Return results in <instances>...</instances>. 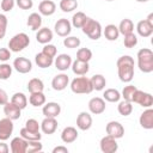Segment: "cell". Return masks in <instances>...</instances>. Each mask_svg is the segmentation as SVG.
<instances>
[{
  "label": "cell",
  "mask_w": 153,
  "mask_h": 153,
  "mask_svg": "<svg viewBox=\"0 0 153 153\" xmlns=\"http://www.w3.org/2000/svg\"><path fill=\"white\" fill-rule=\"evenodd\" d=\"M116 66L120 80L122 82H130L134 78V59L129 55H123L118 57Z\"/></svg>",
  "instance_id": "1"
},
{
  "label": "cell",
  "mask_w": 153,
  "mask_h": 153,
  "mask_svg": "<svg viewBox=\"0 0 153 153\" xmlns=\"http://www.w3.org/2000/svg\"><path fill=\"white\" fill-rule=\"evenodd\" d=\"M137 67L143 73L153 72V53L148 48H142L137 51Z\"/></svg>",
  "instance_id": "2"
},
{
  "label": "cell",
  "mask_w": 153,
  "mask_h": 153,
  "mask_svg": "<svg viewBox=\"0 0 153 153\" xmlns=\"http://www.w3.org/2000/svg\"><path fill=\"white\" fill-rule=\"evenodd\" d=\"M71 90L76 94H88L93 91V87L88 78L80 75L71 81Z\"/></svg>",
  "instance_id": "3"
},
{
  "label": "cell",
  "mask_w": 153,
  "mask_h": 153,
  "mask_svg": "<svg viewBox=\"0 0 153 153\" xmlns=\"http://www.w3.org/2000/svg\"><path fill=\"white\" fill-rule=\"evenodd\" d=\"M81 29H82V32L88 38L94 39V41L99 39L100 36H102V33H103L100 23L97 22V20H94V19H92V18H90V17L86 18V20H85V23H84V25H82Z\"/></svg>",
  "instance_id": "4"
},
{
  "label": "cell",
  "mask_w": 153,
  "mask_h": 153,
  "mask_svg": "<svg viewBox=\"0 0 153 153\" xmlns=\"http://www.w3.org/2000/svg\"><path fill=\"white\" fill-rule=\"evenodd\" d=\"M30 44V38L26 33L24 32H19L17 35H14L10 42H8V48L13 53H19L23 49H25L27 45Z\"/></svg>",
  "instance_id": "5"
},
{
  "label": "cell",
  "mask_w": 153,
  "mask_h": 153,
  "mask_svg": "<svg viewBox=\"0 0 153 153\" xmlns=\"http://www.w3.org/2000/svg\"><path fill=\"white\" fill-rule=\"evenodd\" d=\"M133 102L139 104V105H141L142 108H151L153 105V97L148 92H143L141 90H136L134 96H133L131 103Z\"/></svg>",
  "instance_id": "6"
},
{
  "label": "cell",
  "mask_w": 153,
  "mask_h": 153,
  "mask_svg": "<svg viewBox=\"0 0 153 153\" xmlns=\"http://www.w3.org/2000/svg\"><path fill=\"white\" fill-rule=\"evenodd\" d=\"M99 147L103 153H115L118 149V143L116 142L115 137L110 135H105L104 137L100 139Z\"/></svg>",
  "instance_id": "7"
},
{
  "label": "cell",
  "mask_w": 153,
  "mask_h": 153,
  "mask_svg": "<svg viewBox=\"0 0 153 153\" xmlns=\"http://www.w3.org/2000/svg\"><path fill=\"white\" fill-rule=\"evenodd\" d=\"M13 133V122L8 117L0 120V141H6Z\"/></svg>",
  "instance_id": "8"
},
{
  "label": "cell",
  "mask_w": 153,
  "mask_h": 153,
  "mask_svg": "<svg viewBox=\"0 0 153 153\" xmlns=\"http://www.w3.org/2000/svg\"><path fill=\"white\" fill-rule=\"evenodd\" d=\"M54 30L60 37H67L72 31V24L68 19L61 18V19H57V22L55 23Z\"/></svg>",
  "instance_id": "9"
},
{
  "label": "cell",
  "mask_w": 153,
  "mask_h": 153,
  "mask_svg": "<svg viewBox=\"0 0 153 153\" xmlns=\"http://www.w3.org/2000/svg\"><path fill=\"white\" fill-rule=\"evenodd\" d=\"M105 130H106V135H110L112 137H115L116 140L117 139H121L123 135H124V128L123 126L117 122V121H110L106 127H105Z\"/></svg>",
  "instance_id": "10"
},
{
  "label": "cell",
  "mask_w": 153,
  "mask_h": 153,
  "mask_svg": "<svg viewBox=\"0 0 153 153\" xmlns=\"http://www.w3.org/2000/svg\"><path fill=\"white\" fill-rule=\"evenodd\" d=\"M13 68L22 74H26L32 69V62L26 57H17L13 61Z\"/></svg>",
  "instance_id": "11"
},
{
  "label": "cell",
  "mask_w": 153,
  "mask_h": 153,
  "mask_svg": "<svg viewBox=\"0 0 153 153\" xmlns=\"http://www.w3.org/2000/svg\"><path fill=\"white\" fill-rule=\"evenodd\" d=\"M105 100L100 97H93L88 102V110L93 115H100L105 111Z\"/></svg>",
  "instance_id": "12"
},
{
  "label": "cell",
  "mask_w": 153,
  "mask_h": 153,
  "mask_svg": "<svg viewBox=\"0 0 153 153\" xmlns=\"http://www.w3.org/2000/svg\"><path fill=\"white\" fill-rule=\"evenodd\" d=\"M139 123L143 129H147V130L153 129V109L152 108H146V110L140 115Z\"/></svg>",
  "instance_id": "13"
},
{
  "label": "cell",
  "mask_w": 153,
  "mask_h": 153,
  "mask_svg": "<svg viewBox=\"0 0 153 153\" xmlns=\"http://www.w3.org/2000/svg\"><path fill=\"white\" fill-rule=\"evenodd\" d=\"M72 57L68 55V54H60L57 55V57H55L54 60V65L56 67V69L61 71V72H65L67 71L68 68H71L72 66Z\"/></svg>",
  "instance_id": "14"
},
{
  "label": "cell",
  "mask_w": 153,
  "mask_h": 153,
  "mask_svg": "<svg viewBox=\"0 0 153 153\" xmlns=\"http://www.w3.org/2000/svg\"><path fill=\"white\" fill-rule=\"evenodd\" d=\"M68 82H69V76L65 73H60L53 78L51 86L55 91H62L68 86Z\"/></svg>",
  "instance_id": "15"
},
{
  "label": "cell",
  "mask_w": 153,
  "mask_h": 153,
  "mask_svg": "<svg viewBox=\"0 0 153 153\" xmlns=\"http://www.w3.org/2000/svg\"><path fill=\"white\" fill-rule=\"evenodd\" d=\"M11 152L12 153H26V147H27V140H25L22 136L13 137L11 140Z\"/></svg>",
  "instance_id": "16"
},
{
  "label": "cell",
  "mask_w": 153,
  "mask_h": 153,
  "mask_svg": "<svg viewBox=\"0 0 153 153\" xmlns=\"http://www.w3.org/2000/svg\"><path fill=\"white\" fill-rule=\"evenodd\" d=\"M76 127L80 130H88L92 127V116L86 111L80 112L76 117Z\"/></svg>",
  "instance_id": "17"
},
{
  "label": "cell",
  "mask_w": 153,
  "mask_h": 153,
  "mask_svg": "<svg viewBox=\"0 0 153 153\" xmlns=\"http://www.w3.org/2000/svg\"><path fill=\"white\" fill-rule=\"evenodd\" d=\"M57 129V121L56 117H44V120L41 122V130L44 134H54Z\"/></svg>",
  "instance_id": "18"
},
{
  "label": "cell",
  "mask_w": 153,
  "mask_h": 153,
  "mask_svg": "<svg viewBox=\"0 0 153 153\" xmlns=\"http://www.w3.org/2000/svg\"><path fill=\"white\" fill-rule=\"evenodd\" d=\"M42 112L45 117H57L61 112V106L56 102H49L43 105Z\"/></svg>",
  "instance_id": "19"
},
{
  "label": "cell",
  "mask_w": 153,
  "mask_h": 153,
  "mask_svg": "<svg viewBox=\"0 0 153 153\" xmlns=\"http://www.w3.org/2000/svg\"><path fill=\"white\" fill-rule=\"evenodd\" d=\"M4 114L6 115V117H8L10 120L14 121V120H18L20 117V114H22V109H19L17 105H14L12 102H7L5 105H4Z\"/></svg>",
  "instance_id": "20"
},
{
  "label": "cell",
  "mask_w": 153,
  "mask_h": 153,
  "mask_svg": "<svg viewBox=\"0 0 153 153\" xmlns=\"http://www.w3.org/2000/svg\"><path fill=\"white\" fill-rule=\"evenodd\" d=\"M56 11V5L51 0H43L38 5V12L41 16H51Z\"/></svg>",
  "instance_id": "21"
},
{
  "label": "cell",
  "mask_w": 153,
  "mask_h": 153,
  "mask_svg": "<svg viewBox=\"0 0 153 153\" xmlns=\"http://www.w3.org/2000/svg\"><path fill=\"white\" fill-rule=\"evenodd\" d=\"M53 39V31L49 27H41L37 30L36 33V41L41 44H48Z\"/></svg>",
  "instance_id": "22"
},
{
  "label": "cell",
  "mask_w": 153,
  "mask_h": 153,
  "mask_svg": "<svg viewBox=\"0 0 153 153\" xmlns=\"http://www.w3.org/2000/svg\"><path fill=\"white\" fill-rule=\"evenodd\" d=\"M78 139V130L74 127H66L61 133V140L65 143H72Z\"/></svg>",
  "instance_id": "23"
},
{
  "label": "cell",
  "mask_w": 153,
  "mask_h": 153,
  "mask_svg": "<svg viewBox=\"0 0 153 153\" xmlns=\"http://www.w3.org/2000/svg\"><path fill=\"white\" fill-rule=\"evenodd\" d=\"M35 62H36V65L39 67V68H49L53 63H54V59L53 57H50V56H48V55H45L44 53H38V54H36V56H35Z\"/></svg>",
  "instance_id": "24"
},
{
  "label": "cell",
  "mask_w": 153,
  "mask_h": 153,
  "mask_svg": "<svg viewBox=\"0 0 153 153\" xmlns=\"http://www.w3.org/2000/svg\"><path fill=\"white\" fill-rule=\"evenodd\" d=\"M26 25L32 30V31H37L41 29L42 26V16L39 13H31L29 17H27V22H26Z\"/></svg>",
  "instance_id": "25"
},
{
  "label": "cell",
  "mask_w": 153,
  "mask_h": 153,
  "mask_svg": "<svg viewBox=\"0 0 153 153\" xmlns=\"http://www.w3.org/2000/svg\"><path fill=\"white\" fill-rule=\"evenodd\" d=\"M72 71L74 74L76 75H85L88 69H90V66H88V62H84V61H80V60H75L72 62V66H71Z\"/></svg>",
  "instance_id": "26"
},
{
  "label": "cell",
  "mask_w": 153,
  "mask_h": 153,
  "mask_svg": "<svg viewBox=\"0 0 153 153\" xmlns=\"http://www.w3.org/2000/svg\"><path fill=\"white\" fill-rule=\"evenodd\" d=\"M136 31L137 33L141 36V37H149L152 33H153V26H151L145 19L143 20H140L136 25Z\"/></svg>",
  "instance_id": "27"
},
{
  "label": "cell",
  "mask_w": 153,
  "mask_h": 153,
  "mask_svg": "<svg viewBox=\"0 0 153 153\" xmlns=\"http://www.w3.org/2000/svg\"><path fill=\"white\" fill-rule=\"evenodd\" d=\"M103 33H104V36H105V38L108 39V41H116L117 38H118V36H120V31H118V27L115 25V24H109V25H106L105 26V29H104V31H103Z\"/></svg>",
  "instance_id": "28"
},
{
  "label": "cell",
  "mask_w": 153,
  "mask_h": 153,
  "mask_svg": "<svg viewBox=\"0 0 153 153\" xmlns=\"http://www.w3.org/2000/svg\"><path fill=\"white\" fill-rule=\"evenodd\" d=\"M90 81H91V85H92L93 90H96V91H102L106 85V79L102 74H94L90 79Z\"/></svg>",
  "instance_id": "29"
},
{
  "label": "cell",
  "mask_w": 153,
  "mask_h": 153,
  "mask_svg": "<svg viewBox=\"0 0 153 153\" xmlns=\"http://www.w3.org/2000/svg\"><path fill=\"white\" fill-rule=\"evenodd\" d=\"M29 103L32 106H42L45 104V96L43 92H32L29 97Z\"/></svg>",
  "instance_id": "30"
},
{
  "label": "cell",
  "mask_w": 153,
  "mask_h": 153,
  "mask_svg": "<svg viewBox=\"0 0 153 153\" xmlns=\"http://www.w3.org/2000/svg\"><path fill=\"white\" fill-rule=\"evenodd\" d=\"M117 27H118L120 33L123 35V36H126V35H128V33H131V32L134 31V24H133V22H131L130 19H128V18L122 19L121 23H120V25H118Z\"/></svg>",
  "instance_id": "31"
},
{
  "label": "cell",
  "mask_w": 153,
  "mask_h": 153,
  "mask_svg": "<svg viewBox=\"0 0 153 153\" xmlns=\"http://www.w3.org/2000/svg\"><path fill=\"white\" fill-rule=\"evenodd\" d=\"M11 102H12L14 105H17L19 109H22V110L25 109L26 105H27V98H26V96H25L23 92H16V93L12 96Z\"/></svg>",
  "instance_id": "32"
},
{
  "label": "cell",
  "mask_w": 153,
  "mask_h": 153,
  "mask_svg": "<svg viewBox=\"0 0 153 153\" xmlns=\"http://www.w3.org/2000/svg\"><path fill=\"white\" fill-rule=\"evenodd\" d=\"M27 90L30 93L32 92H43L44 90V84L41 79L38 78H32L29 82H27Z\"/></svg>",
  "instance_id": "33"
},
{
  "label": "cell",
  "mask_w": 153,
  "mask_h": 153,
  "mask_svg": "<svg viewBox=\"0 0 153 153\" xmlns=\"http://www.w3.org/2000/svg\"><path fill=\"white\" fill-rule=\"evenodd\" d=\"M103 97H104L105 100H108L110 103H116L121 99V93L116 88H108V90L104 91Z\"/></svg>",
  "instance_id": "34"
},
{
  "label": "cell",
  "mask_w": 153,
  "mask_h": 153,
  "mask_svg": "<svg viewBox=\"0 0 153 153\" xmlns=\"http://www.w3.org/2000/svg\"><path fill=\"white\" fill-rule=\"evenodd\" d=\"M117 111L120 115L122 116H129L133 111V105H131V102H128V100H122L118 103L117 105Z\"/></svg>",
  "instance_id": "35"
},
{
  "label": "cell",
  "mask_w": 153,
  "mask_h": 153,
  "mask_svg": "<svg viewBox=\"0 0 153 153\" xmlns=\"http://www.w3.org/2000/svg\"><path fill=\"white\" fill-rule=\"evenodd\" d=\"M86 18H87V16L84 13V12H76V13H74L73 14V17H72V25L74 26V27H76V29H81L82 27V25H84V23H85V20H86Z\"/></svg>",
  "instance_id": "36"
},
{
  "label": "cell",
  "mask_w": 153,
  "mask_h": 153,
  "mask_svg": "<svg viewBox=\"0 0 153 153\" xmlns=\"http://www.w3.org/2000/svg\"><path fill=\"white\" fill-rule=\"evenodd\" d=\"M60 8L62 12H72L78 8V1L76 0H61L60 1Z\"/></svg>",
  "instance_id": "37"
},
{
  "label": "cell",
  "mask_w": 153,
  "mask_h": 153,
  "mask_svg": "<svg viewBox=\"0 0 153 153\" xmlns=\"http://www.w3.org/2000/svg\"><path fill=\"white\" fill-rule=\"evenodd\" d=\"M136 90H137L136 86H134V85H127V86L123 87L121 97H123L124 100L131 102V100H133V96H134V93H135Z\"/></svg>",
  "instance_id": "38"
},
{
  "label": "cell",
  "mask_w": 153,
  "mask_h": 153,
  "mask_svg": "<svg viewBox=\"0 0 153 153\" xmlns=\"http://www.w3.org/2000/svg\"><path fill=\"white\" fill-rule=\"evenodd\" d=\"M20 136L24 137L27 141H30V140H41L42 139V134H39V131L38 133H33V131L27 130L25 127L20 129Z\"/></svg>",
  "instance_id": "39"
},
{
  "label": "cell",
  "mask_w": 153,
  "mask_h": 153,
  "mask_svg": "<svg viewBox=\"0 0 153 153\" xmlns=\"http://www.w3.org/2000/svg\"><path fill=\"white\" fill-rule=\"evenodd\" d=\"M43 149V145L41 143V140H30L27 141L26 153H36L41 152Z\"/></svg>",
  "instance_id": "40"
},
{
  "label": "cell",
  "mask_w": 153,
  "mask_h": 153,
  "mask_svg": "<svg viewBox=\"0 0 153 153\" xmlns=\"http://www.w3.org/2000/svg\"><path fill=\"white\" fill-rule=\"evenodd\" d=\"M91 59H92V51L88 48H80L76 51V60L88 62Z\"/></svg>",
  "instance_id": "41"
},
{
  "label": "cell",
  "mask_w": 153,
  "mask_h": 153,
  "mask_svg": "<svg viewBox=\"0 0 153 153\" xmlns=\"http://www.w3.org/2000/svg\"><path fill=\"white\" fill-rule=\"evenodd\" d=\"M80 38L79 37H75V36H67L65 39H63V45L66 48H69V49H74V48H78L80 45Z\"/></svg>",
  "instance_id": "42"
},
{
  "label": "cell",
  "mask_w": 153,
  "mask_h": 153,
  "mask_svg": "<svg viewBox=\"0 0 153 153\" xmlns=\"http://www.w3.org/2000/svg\"><path fill=\"white\" fill-rule=\"evenodd\" d=\"M123 44H124V47L128 48V49L134 48V47L137 44V37H136V35H135L134 32L126 35L124 38H123Z\"/></svg>",
  "instance_id": "43"
},
{
  "label": "cell",
  "mask_w": 153,
  "mask_h": 153,
  "mask_svg": "<svg viewBox=\"0 0 153 153\" xmlns=\"http://www.w3.org/2000/svg\"><path fill=\"white\" fill-rule=\"evenodd\" d=\"M12 74V66L8 63L0 65V80H7Z\"/></svg>",
  "instance_id": "44"
},
{
  "label": "cell",
  "mask_w": 153,
  "mask_h": 153,
  "mask_svg": "<svg viewBox=\"0 0 153 153\" xmlns=\"http://www.w3.org/2000/svg\"><path fill=\"white\" fill-rule=\"evenodd\" d=\"M25 128L30 131H33V133H38L39 129H41V124L35 120V118H29L26 122H25Z\"/></svg>",
  "instance_id": "45"
},
{
  "label": "cell",
  "mask_w": 153,
  "mask_h": 153,
  "mask_svg": "<svg viewBox=\"0 0 153 153\" xmlns=\"http://www.w3.org/2000/svg\"><path fill=\"white\" fill-rule=\"evenodd\" d=\"M42 53H44L45 55H48V56H50V57H55L56 56V54H57V49H56V47L54 45V44H44V47H43V49H42Z\"/></svg>",
  "instance_id": "46"
},
{
  "label": "cell",
  "mask_w": 153,
  "mask_h": 153,
  "mask_svg": "<svg viewBox=\"0 0 153 153\" xmlns=\"http://www.w3.org/2000/svg\"><path fill=\"white\" fill-rule=\"evenodd\" d=\"M6 27H7V17L2 13H0V39H2L6 35Z\"/></svg>",
  "instance_id": "47"
},
{
  "label": "cell",
  "mask_w": 153,
  "mask_h": 153,
  "mask_svg": "<svg viewBox=\"0 0 153 153\" xmlns=\"http://www.w3.org/2000/svg\"><path fill=\"white\" fill-rule=\"evenodd\" d=\"M14 5H16V0H1V10L4 12L12 11Z\"/></svg>",
  "instance_id": "48"
},
{
  "label": "cell",
  "mask_w": 153,
  "mask_h": 153,
  "mask_svg": "<svg viewBox=\"0 0 153 153\" xmlns=\"http://www.w3.org/2000/svg\"><path fill=\"white\" fill-rule=\"evenodd\" d=\"M16 4L22 10H30L33 6V1L32 0H16Z\"/></svg>",
  "instance_id": "49"
},
{
  "label": "cell",
  "mask_w": 153,
  "mask_h": 153,
  "mask_svg": "<svg viewBox=\"0 0 153 153\" xmlns=\"http://www.w3.org/2000/svg\"><path fill=\"white\" fill-rule=\"evenodd\" d=\"M11 59V50L7 48H0V61H8Z\"/></svg>",
  "instance_id": "50"
},
{
  "label": "cell",
  "mask_w": 153,
  "mask_h": 153,
  "mask_svg": "<svg viewBox=\"0 0 153 153\" xmlns=\"http://www.w3.org/2000/svg\"><path fill=\"white\" fill-rule=\"evenodd\" d=\"M8 102V96H7V92L0 87V105H5L6 103Z\"/></svg>",
  "instance_id": "51"
},
{
  "label": "cell",
  "mask_w": 153,
  "mask_h": 153,
  "mask_svg": "<svg viewBox=\"0 0 153 153\" xmlns=\"http://www.w3.org/2000/svg\"><path fill=\"white\" fill-rule=\"evenodd\" d=\"M53 153H68V148L65 146H56L53 148Z\"/></svg>",
  "instance_id": "52"
},
{
  "label": "cell",
  "mask_w": 153,
  "mask_h": 153,
  "mask_svg": "<svg viewBox=\"0 0 153 153\" xmlns=\"http://www.w3.org/2000/svg\"><path fill=\"white\" fill-rule=\"evenodd\" d=\"M10 147L7 146V143H5L4 141H0V153H8Z\"/></svg>",
  "instance_id": "53"
},
{
  "label": "cell",
  "mask_w": 153,
  "mask_h": 153,
  "mask_svg": "<svg viewBox=\"0 0 153 153\" xmlns=\"http://www.w3.org/2000/svg\"><path fill=\"white\" fill-rule=\"evenodd\" d=\"M145 20H146L151 26H153V13H149V14H148V17H147Z\"/></svg>",
  "instance_id": "54"
},
{
  "label": "cell",
  "mask_w": 153,
  "mask_h": 153,
  "mask_svg": "<svg viewBox=\"0 0 153 153\" xmlns=\"http://www.w3.org/2000/svg\"><path fill=\"white\" fill-rule=\"evenodd\" d=\"M136 1H137V2H147L148 0H136Z\"/></svg>",
  "instance_id": "55"
},
{
  "label": "cell",
  "mask_w": 153,
  "mask_h": 153,
  "mask_svg": "<svg viewBox=\"0 0 153 153\" xmlns=\"http://www.w3.org/2000/svg\"><path fill=\"white\" fill-rule=\"evenodd\" d=\"M105 1H114V0H105Z\"/></svg>",
  "instance_id": "56"
}]
</instances>
